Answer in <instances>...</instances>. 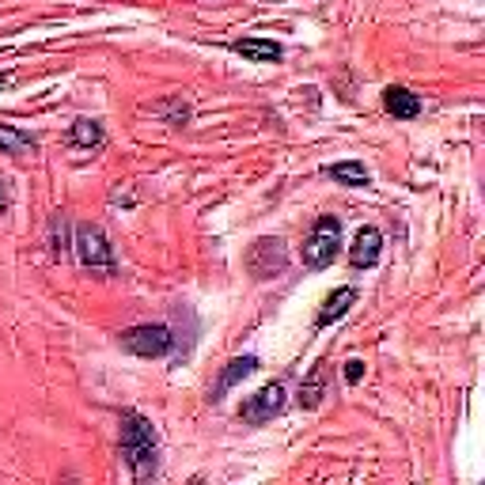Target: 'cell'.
I'll list each match as a JSON object with an SVG mask.
<instances>
[{
  "mask_svg": "<svg viewBox=\"0 0 485 485\" xmlns=\"http://www.w3.org/2000/svg\"><path fill=\"white\" fill-rule=\"evenodd\" d=\"M0 152L12 160H23V156H35L38 152V141L31 133L16 130V125H0Z\"/></svg>",
  "mask_w": 485,
  "mask_h": 485,
  "instance_id": "14",
  "label": "cell"
},
{
  "mask_svg": "<svg viewBox=\"0 0 485 485\" xmlns=\"http://www.w3.org/2000/svg\"><path fill=\"white\" fill-rule=\"evenodd\" d=\"M12 209V194H8V186L5 183H0V216H5Z\"/></svg>",
  "mask_w": 485,
  "mask_h": 485,
  "instance_id": "19",
  "label": "cell"
},
{
  "mask_svg": "<svg viewBox=\"0 0 485 485\" xmlns=\"http://www.w3.org/2000/svg\"><path fill=\"white\" fill-rule=\"evenodd\" d=\"M69 224H65V216L61 213H54V220H49V254L61 262L65 254H69Z\"/></svg>",
  "mask_w": 485,
  "mask_h": 485,
  "instance_id": "16",
  "label": "cell"
},
{
  "mask_svg": "<svg viewBox=\"0 0 485 485\" xmlns=\"http://www.w3.org/2000/svg\"><path fill=\"white\" fill-rule=\"evenodd\" d=\"M236 54L243 61H258V65H273L285 58V46L273 42V38H239L236 42Z\"/></svg>",
  "mask_w": 485,
  "mask_h": 485,
  "instance_id": "13",
  "label": "cell"
},
{
  "mask_svg": "<svg viewBox=\"0 0 485 485\" xmlns=\"http://www.w3.org/2000/svg\"><path fill=\"white\" fill-rule=\"evenodd\" d=\"M379 254H383V232L379 227H361V232L353 236V247H349V266L356 269V273H364V269H372L375 262H379Z\"/></svg>",
  "mask_w": 485,
  "mask_h": 485,
  "instance_id": "8",
  "label": "cell"
},
{
  "mask_svg": "<svg viewBox=\"0 0 485 485\" xmlns=\"http://www.w3.org/2000/svg\"><path fill=\"white\" fill-rule=\"evenodd\" d=\"M160 118H167L171 125H178V130H186L190 125V103H183V99H167V103L156 107Z\"/></svg>",
  "mask_w": 485,
  "mask_h": 485,
  "instance_id": "17",
  "label": "cell"
},
{
  "mask_svg": "<svg viewBox=\"0 0 485 485\" xmlns=\"http://www.w3.org/2000/svg\"><path fill=\"white\" fill-rule=\"evenodd\" d=\"M118 451L130 467L133 481H152L160 470V432L144 414L137 410H121V440Z\"/></svg>",
  "mask_w": 485,
  "mask_h": 485,
  "instance_id": "1",
  "label": "cell"
},
{
  "mask_svg": "<svg viewBox=\"0 0 485 485\" xmlns=\"http://www.w3.org/2000/svg\"><path fill=\"white\" fill-rule=\"evenodd\" d=\"M8 84H12V72H0V91H5Z\"/></svg>",
  "mask_w": 485,
  "mask_h": 485,
  "instance_id": "20",
  "label": "cell"
},
{
  "mask_svg": "<svg viewBox=\"0 0 485 485\" xmlns=\"http://www.w3.org/2000/svg\"><path fill=\"white\" fill-rule=\"evenodd\" d=\"M72 250L76 262L95 277H114L118 273V258H114V243L107 239V232L99 224H76L72 227Z\"/></svg>",
  "mask_w": 485,
  "mask_h": 485,
  "instance_id": "2",
  "label": "cell"
},
{
  "mask_svg": "<svg viewBox=\"0 0 485 485\" xmlns=\"http://www.w3.org/2000/svg\"><path fill=\"white\" fill-rule=\"evenodd\" d=\"M326 387H330V361H319L308 375L300 383V410H319L322 398H326Z\"/></svg>",
  "mask_w": 485,
  "mask_h": 485,
  "instance_id": "9",
  "label": "cell"
},
{
  "mask_svg": "<svg viewBox=\"0 0 485 485\" xmlns=\"http://www.w3.org/2000/svg\"><path fill=\"white\" fill-rule=\"evenodd\" d=\"M262 368V361L254 353H247V356H236V361H227L224 368H220V375H216V383H213V391H209V402L216 406V402H224V395L236 387V383H243L247 375H254Z\"/></svg>",
  "mask_w": 485,
  "mask_h": 485,
  "instance_id": "7",
  "label": "cell"
},
{
  "mask_svg": "<svg viewBox=\"0 0 485 485\" xmlns=\"http://www.w3.org/2000/svg\"><path fill=\"white\" fill-rule=\"evenodd\" d=\"M118 345L125 353L141 356V361H160L174 349V334L167 322H141V326H130L118 334Z\"/></svg>",
  "mask_w": 485,
  "mask_h": 485,
  "instance_id": "4",
  "label": "cell"
},
{
  "mask_svg": "<svg viewBox=\"0 0 485 485\" xmlns=\"http://www.w3.org/2000/svg\"><path fill=\"white\" fill-rule=\"evenodd\" d=\"M243 262H247V273L254 280H273V277L285 273L289 250H285V243H280L277 236H262V239H254L247 247V258Z\"/></svg>",
  "mask_w": 485,
  "mask_h": 485,
  "instance_id": "5",
  "label": "cell"
},
{
  "mask_svg": "<svg viewBox=\"0 0 485 485\" xmlns=\"http://www.w3.org/2000/svg\"><path fill=\"white\" fill-rule=\"evenodd\" d=\"M285 383H266L262 391H254L243 406H239V421L250 425V428H258V425H269L280 410H285Z\"/></svg>",
  "mask_w": 485,
  "mask_h": 485,
  "instance_id": "6",
  "label": "cell"
},
{
  "mask_svg": "<svg viewBox=\"0 0 485 485\" xmlns=\"http://www.w3.org/2000/svg\"><path fill=\"white\" fill-rule=\"evenodd\" d=\"M383 111H387L391 118H398V121H414V118L421 114V99H417V91H410V88L391 84L387 91H383Z\"/></svg>",
  "mask_w": 485,
  "mask_h": 485,
  "instance_id": "10",
  "label": "cell"
},
{
  "mask_svg": "<svg viewBox=\"0 0 485 485\" xmlns=\"http://www.w3.org/2000/svg\"><path fill=\"white\" fill-rule=\"evenodd\" d=\"M65 141H69L72 148H80V152H95V148L107 144V130H103V121H95V118H76V121L69 125Z\"/></svg>",
  "mask_w": 485,
  "mask_h": 485,
  "instance_id": "11",
  "label": "cell"
},
{
  "mask_svg": "<svg viewBox=\"0 0 485 485\" xmlns=\"http://www.w3.org/2000/svg\"><path fill=\"white\" fill-rule=\"evenodd\" d=\"M353 303H356V289H353V285L334 289V292H330V296L322 300V308H319V315H315V326L322 330V326H330V322L345 319V315L353 311Z\"/></svg>",
  "mask_w": 485,
  "mask_h": 485,
  "instance_id": "12",
  "label": "cell"
},
{
  "mask_svg": "<svg viewBox=\"0 0 485 485\" xmlns=\"http://www.w3.org/2000/svg\"><path fill=\"white\" fill-rule=\"evenodd\" d=\"M342 254V220L338 216H319L315 224H311V232H308V239H303V247H300V258H303V266L308 269H326V266H334V258Z\"/></svg>",
  "mask_w": 485,
  "mask_h": 485,
  "instance_id": "3",
  "label": "cell"
},
{
  "mask_svg": "<svg viewBox=\"0 0 485 485\" xmlns=\"http://www.w3.org/2000/svg\"><path fill=\"white\" fill-rule=\"evenodd\" d=\"M361 379H364V361H356V356H353V361H345V383L356 387Z\"/></svg>",
  "mask_w": 485,
  "mask_h": 485,
  "instance_id": "18",
  "label": "cell"
},
{
  "mask_svg": "<svg viewBox=\"0 0 485 485\" xmlns=\"http://www.w3.org/2000/svg\"><path fill=\"white\" fill-rule=\"evenodd\" d=\"M326 174L334 178V183H342V186H368V183H372L368 167H364V163H356V160H342V163H330V167H326Z\"/></svg>",
  "mask_w": 485,
  "mask_h": 485,
  "instance_id": "15",
  "label": "cell"
}]
</instances>
